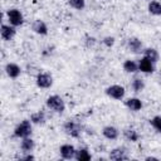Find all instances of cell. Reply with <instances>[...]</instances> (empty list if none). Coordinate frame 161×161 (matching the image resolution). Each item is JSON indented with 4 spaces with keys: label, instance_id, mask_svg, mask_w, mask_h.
<instances>
[{
    "label": "cell",
    "instance_id": "obj_1",
    "mask_svg": "<svg viewBox=\"0 0 161 161\" xmlns=\"http://www.w3.org/2000/svg\"><path fill=\"white\" fill-rule=\"evenodd\" d=\"M84 127L86 126H83L82 122L80 121H77V119H67L63 123V126H62L63 132L68 137L75 138V140L82 137V135L84 133Z\"/></svg>",
    "mask_w": 161,
    "mask_h": 161
},
{
    "label": "cell",
    "instance_id": "obj_2",
    "mask_svg": "<svg viewBox=\"0 0 161 161\" xmlns=\"http://www.w3.org/2000/svg\"><path fill=\"white\" fill-rule=\"evenodd\" d=\"M45 107L57 113V114H63L67 109V103L64 101V98L59 94H49L45 98Z\"/></svg>",
    "mask_w": 161,
    "mask_h": 161
},
{
    "label": "cell",
    "instance_id": "obj_3",
    "mask_svg": "<svg viewBox=\"0 0 161 161\" xmlns=\"http://www.w3.org/2000/svg\"><path fill=\"white\" fill-rule=\"evenodd\" d=\"M33 123L29 118L21 119L19 123H16V126L13 130V136L18 140L25 138V137H30L33 135Z\"/></svg>",
    "mask_w": 161,
    "mask_h": 161
},
{
    "label": "cell",
    "instance_id": "obj_4",
    "mask_svg": "<svg viewBox=\"0 0 161 161\" xmlns=\"http://www.w3.org/2000/svg\"><path fill=\"white\" fill-rule=\"evenodd\" d=\"M5 16H6L8 23L15 28L23 26L25 23V16L19 8H9L5 13Z\"/></svg>",
    "mask_w": 161,
    "mask_h": 161
},
{
    "label": "cell",
    "instance_id": "obj_5",
    "mask_svg": "<svg viewBox=\"0 0 161 161\" xmlns=\"http://www.w3.org/2000/svg\"><path fill=\"white\" fill-rule=\"evenodd\" d=\"M126 88L122 84H109L104 88V94L113 101H123L126 98Z\"/></svg>",
    "mask_w": 161,
    "mask_h": 161
},
{
    "label": "cell",
    "instance_id": "obj_6",
    "mask_svg": "<svg viewBox=\"0 0 161 161\" xmlns=\"http://www.w3.org/2000/svg\"><path fill=\"white\" fill-rule=\"evenodd\" d=\"M54 84V78L49 72H38L35 75V86L39 89H50Z\"/></svg>",
    "mask_w": 161,
    "mask_h": 161
},
{
    "label": "cell",
    "instance_id": "obj_7",
    "mask_svg": "<svg viewBox=\"0 0 161 161\" xmlns=\"http://www.w3.org/2000/svg\"><path fill=\"white\" fill-rule=\"evenodd\" d=\"M107 158L109 160H114V161H125V160H130L131 155L127 147L125 146H116L113 148H111L108 151V156Z\"/></svg>",
    "mask_w": 161,
    "mask_h": 161
},
{
    "label": "cell",
    "instance_id": "obj_8",
    "mask_svg": "<svg viewBox=\"0 0 161 161\" xmlns=\"http://www.w3.org/2000/svg\"><path fill=\"white\" fill-rule=\"evenodd\" d=\"M126 49L132 54H141L145 49L143 42L137 36H130L126 40Z\"/></svg>",
    "mask_w": 161,
    "mask_h": 161
},
{
    "label": "cell",
    "instance_id": "obj_9",
    "mask_svg": "<svg viewBox=\"0 0 161 161\" xmlns=\"http://www.w3.org/2000/svg\"><path fill=\"white\" fill-rule=\"evenodd\" d=\"M101 135H102V137H103L104 140L112 142V141H117V140L119 138L121 131H119L118 127H116V126H113V125H106V126L102 127Z\"/></svg>",
    "mask_w": 161,
    "mask_h": 161
},
{
    "label": "cell",
    "instance_id": "obj_10",
    "mask_svg": "<svg viewBox=\"0 0 161 161\" xmlns=\"http://www.w3.org/2000/svg\"><path fill=\"white\" fill-rule=\"evenodd\" d=\"M137 63H138V72H141L142 74H153L156 72V63H153L152 60H150L143 55L140 59H137Z\"/></svg>",
    "mask_w": 161,
    "mask_h": 161
},
{
    "label": "cell",
    "instance_id": "obj_11",
    "mask_svg": "<svg viewBox=\"0 0 161 161\" xmlns=\"http://www.w3.org/2000/svg\"><path fill=\"white\" fill-rule=\"evenodd\" d=\"M125 107L131 112H140L143 108V101L137 96H131L123 99Z\"/></svg>",
    "mask_w": 161,
    "mask_h": 161
},
{
    "label": "cell",
    "instance_id": "obj_12",
    "mask_svg": "<svg viewBox=\"0 0 161 161\" xmlns=\"http://www.w3.org/2000/svg\"><path fill=\"white\" fill-rule=\"evenodd\" d=\"M4 72H5V74H6L8 78H10V79H18L21 75V73H23V68L18 63H15V62H8L4 65Z\"/></svg>",
    "mask_w": 161,
    "mask_h": 161
},
{
    "label": "cell",
    "instance_id": "obj_13",
    "mask_svg": "<svg viewBox=\"0 0 161 161\" xmlns=\"http://www.w3.org/2000/svg\"><path fill=\"white\" fill-rule=\"evenodd\" d=\"M75 151H77V147L73 143H69V142L62 143L58 148L59 156L63 160H73L74 156H75Z\"/></svg>",
    "mask_w": 161,
    "mask_h": 161
},
{
    "label": "cell",
    "instance_id": "obj_14",
    "mask_svg": "<svg viewBox=\"0 0 161 161\" xmlns=\"http://www.w3.org/2000/svg\"><path fill=\"white\" fill-rule=\"evenodd\" d=\"M30 29L34 34L36 35H40V36H47L49 34V28H48V24L43 20V19H35L31 25H30Z\"/></svg>",
    "mask_w": 161,
    "mask_h": 161
},
{
    "label": "cell",
    "instance_id": "obj_15",
    "mask_svg": "<svg viewBox=\"0 0 161 161\" xmlns=\"http://www.w3.org/2000/svg\"><path fill=\"white\" fill-rule=\"evenodd\" d=\"M121 133H122V137H123L127 142H130V143H137V142L141 140L140 132H138L135 127H131V126L125 127V128L121 131Z\"/></svg>",
    "mask_w": 161,
    "mask_h": 161
},
{
    "label": "cell",
    "instance_id": "obj_16",
    "mask_svg": "<svg viewBox=\"0 0 161 161\" xmlns=\"http://www.w3.org/2000/svg\"><path fill=\"white\" fill-rule=\"evenodd\" d=\"M16 35V28L9 23H3L0 26V36L4 42H11Z\"/></svg>",
    "mask_w": 161,
    "mask_h": 161
},
{
    "label": "cell",
    "instance_id": "obj_17",
    "mask_svg": "<svg viewBox=\"0 0 161 161\" xmlns=\"http://www.w3.org/2000/svg\"><path fill=\"white\" fill-rule=\"evenodd\" d=\"M122 69L127 74H137L138 73V63L136 59L127 58L122 63Z\"/></svg>",
    "mask_w": 161,
    "mask_h": 161
},
{
    "label": "cell",
    "instance_id": "obj_18",
    "mask_svg": "<svg viewBox=\"0 0 161 161\" xmlns=\"http://www.w3.org/2000/svg\"><path fill=\"white\" fill-rule=\"evenodd\" d=\"M92 158H93V155H92L91 150L87 146H79V147H77L74 160H77V161H91Z\"/></svg>",
    "mask_w": 161,
    "mask_h": 161
},
{
    "label": "cell",
    "instance_id": "obj_19",
    "mask_svg": "<svg viewBox=\"0 0 161 161\" xmlns=\"http://www.w3.org/2000/svg\"><path fill=\"white\" fill-rule=\"evenodd\" d=\"M130 88L133 93H141L146 88V82L142 77H133L130 82Z\"/></svg>",
    "mask_w": 161,
    "mask_h": 161
},
{
    "label": "cell",
    "instance_id": "obj_20",
    "mask_svg": "<svg viewBox=\"0 0 161 161\" xmlns=\"http://www.w3.org/2000/svg\"><path fill=\"white\" fill-rule=\"evenodd\" d=\"M29 119H30L31 123L35 125V126H43V125H45V122H47V113H45L43 109H38V111H35V112H33V113L30 114Z\"/></svg>",
    "mask_w": 161,
    "mask_h": 161
},
{
    "label": "cell",
    "instance_id": "obj_21",
    "mask_svg": "<svg viewBox=\"0 0 161 161\" xmlns=\"http://www.w3.org/2000/svg\"><path fill=\"white\" fill-rule=\"evenodd\" d=\"M19 150H20V152H33L35 150V141H34V138L31 136L21 138L20 143H19Z\"/></svg>",
    "mask_w": 161,
    "mask_h": 161
},
{
    "label": "cell",
    "instance_id": "obj_22",
    "mask_svg": "<svg viewBox=\"0 0 161 161\" xmlns=\"http://www.w3.org/2000/svg\"><path fill=\"white\" fill-rule=\"evenodd\" d=\"M147 11L152 16H161V1L150 0L147 3Z\"/></svg>",
    "mask_w": 161,
    "mask_h": 161
},
{
    "label": "cell",
    "instance_id": "obj_23",
    "mask_svg": "<svg viewBox=\"0 0 161 161\" xmlns=\"http://www.w3.org/2000/svg\"><path fill=\"white\" fill-rule=\"evenodd\" d=\"M142 55L146 57V58H148V59L152 60L153 63H157V62L160 60V53H158V50H157L156 48H153V47H145V49H143V52H142Z\"/></svg>",
    "mask_w": 161,
    "mask_h": 161
},
{
    "label": "cell",
    "instance_id": "obj_24",
    "mask_svg": "<svg viewBox=\"0 0 161 161\" xmlns=\"http://www.w3.org/2000/svg\"><path fill=\"white\" fill-rule=\"evenodd\" d=\"M148 123L153 128V131L161 135V114H155L153 117H151L148 119Z\"/></svg>",
    "mask_w": 161,
    "mask_h": 161
},
{
    "label": "cell",
    "instance_id": "obj_25",
    "mask_svg": "<svg viewBox=\"0 0 161 161\" xmlns=\"http://www.w3.org/2000/svg\"><path fill=\"white\" fill-rule=\"evenodd\" d=\"M67 3H68V5H69L73 10H77V11L84 10V9H86V5H87L86 0H68Z\"/></svg>",
    "mask_w": 161,
    "mask_h": 161
},
{
    "label": "cell",
    "instance_id": "obj_26",
    "mask_svg": "<svg viewBox=\"0 0 161 161\" xmlns=\"http://www.w3.org/2000/svg\"><path fill=\"white\" fill-rule=\"evenodd\" d=\"M101 43H102L106 48H113L114 44H116V38H114L113 35H106V36L102 38Z\"/></svg>",
    "mask_w": 161,
    "mask_h": 161
},
{
    "label": "cell",
    "instance_id": "obj_27",
    "mask_svg": "<svg viewBox=\"0 0 161 161\" xmlns=\"http://www.w3.org/2000/svg\"><path fill=\"white\" fill-rule=\"evenodd\" d=\"M16 160L31 161V160H35V156L33 155V152H20V155L16 156Z\"/></svg>",
    "mask_w": 161,
    "mask_h": 161
},
{
    "label": "cell",
    "instance_id": "obj_28",
    "mask_svg": "<svg viewBox=\"0 0 161 161\" xmlns=\"http://www.w3.org/2000/svg\"><path fill=\"white\" fill-rule=\"evenodd\" d=\"M96 44H97V39H96L94 36H92V35H86V38H84V45H86L87 48H93Z\"/></svg>",
    "mask_w": 161,
    "mask_h": 161
},
{
    "label": "cell",
    "instance_id": "obj_29",
    "mask_svg": "<svg viewBox=\"0 0 161 161\" xmlns=\"http://www.w3.org/2000/svg\"><path fill=\"white\" fill-rule=\"evenodd\" d=\"M84 133H87V135H91V136H93L96 132H94V128L93 127H84Z\"/></svg>",
    "mask_w": 161,
    "mask_h": 161
},
{
    "label": "cell",
    "instance_id": "obj_30",
    "mask_svg": "<svg viewBox=\"0 0 161 161\" xmlns=\"http://www.w3.org/2000/svg\"><path fill=\"white\" fill-rule=\"evenodd\" d=\"M145 160H146V161H150V160H155V161H158L160 158H158V157H156V156H151V155H150V156H146V157H145Z\"/></svg>",
    "mask_w": 161,
    "mask_h": 161
},
{
    "label": "cell",
    "instance_id": "obj_31",
    "mask_svg": "<svg viewBox=\"0 0 161 161\" xmlns=\"http://www.w3.org/2000/svg\"><path fill=\"white\" fill-rule=\"evenodd\" d=\"M158 79H160V82H161V73L158 74Z\"/></svg>",
    "mask_w": 161,
    "mask_h": 161
},
{
    "label": "cell",
    "instance_id": "obj_32",
    "mask_svg": "<svg viewBox=\"0 0 161 161\" xmlns=\"http://www.w3.org/2000/svg\"><path fill=\"white\" fill-rule=\"evenodd\" d=\"M145 1H147V3H148V1H150V0H145Z\"/></svg>",
    "mask_w": 161,
    "mask_h": 161
},
{
    "label": "cell",
    "instance_id": "obj_33",
    "mask_svg": "<svg viewBox=\"0 0 161 161\" xmlns=\"http://www.w3.org/2000/svg\"><path fill=\"white\" fill-rule=\"evenodd\" d=\"M106 1H107V0H106Z\"/></svg>",
    "mask_w": 161,
    "mask_h": 161
}]
</instances>
